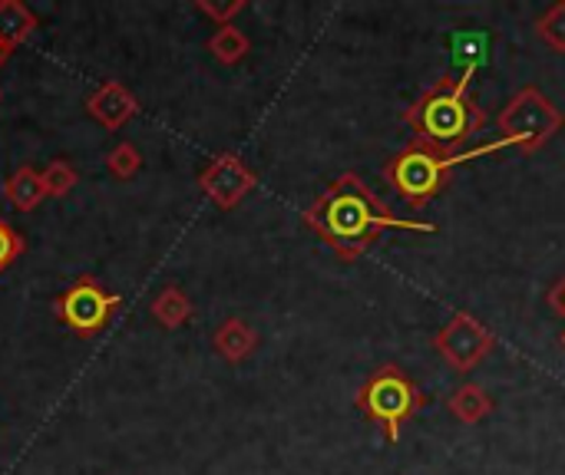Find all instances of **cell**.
Listing matches in <instances>:
<instances>
[{
  "mask_svg": "<svg viewBox=\"0 0 565 475\" xmlns=\"http://www.w3.org/2000/svg\"><path fill=\"white\" fill-rule=\"evenodd\" d=\"M404 122L417 132V142L460 152L487 126V109L473 99L470 76H440L404 109Z\"/></svg>",
  "mask_w": 565,
  "mask_h": 475,
  "instance_id": "2",
  "label": "cell"
},
{
  "mask_svg": "<svg viewBox=\"0 0 565 475\" xmlns=\"http://www.w3.org/2000/svg\"><path fill=\"white\" fill-rule=\"evenodd\" d=\"M209 53H212L222 66H235V63H242V60L252 53V40L245 36L242 26L228 23V26H218V30L209 36Z\"/></svg>",
  "mask_w": 565,
  "mask_h": 475,
  "instance_id": "15",
  "label": "cell"
},
{
  "mask_svg": "<svg viewBox=\"0 0 565 475\" xmlns=\"http://www.w3.org/2000/svg\"><path fill=\"white\" fill-rule=\"evenodd\" d=\"M550 307H553L559 317H565V274L550 288Z\"/></svg>",
  "mask_w": 565,
  "mask_h": 475,
  "instance_id": "21",
  "label": "cell"
},
{
  "mask_svg": "<svg viewBox=\"0 0 565 475\" xmlns=\"http://www.w3.org/2000/svg\"><path fill=\"white\" fill-rule=\"evenodd\" d=\"M122 307V298L106 291L93 274L76 278L63 294L53 298V314L76 337H96Z\"/></svg>",
  "mask_w": 565,
  "mask_h": 475,
  "instance_id": "6",
  "label": "cell"
},
{
  "mask_svg": "<svg viewBox=\"0 0 565 475\" xmlns=\"http://www.w3.org/2000/svg\"><path fill=\"white\" fill-rule=\"evenodd\" d=\"M447 410L454 420L477 427L493 413V397L480 387V384H460L450 397H447Z\"/></svg>",
  "mask_w": 565,
  "mask_h": 475,
  "instance_id": "11",
  "label": "cell"
},
{
  "mask_svg": "<svg viewBox=\"0 0 565 475\" xmlns=\"http://www.w3.org/2000/svg\"><path fill=\"white\" fill-rule=\"evenodd\" d=\"M0 96H3V93H0Z\"/></svg>",
  "mask_w": 565,
  "mask_h": 475,
  "instance_id": "24",
  "label": "cell"
},
{
  "mask_svg": "<svg viewBox=\"0 0 565 475\" xmlns=\"http://www.w3.org/2000/svg\"><path fill=\"white\" fill-rule=\"evenodd\" d=\"M40 175H43V188H46V195H50V198H66V195L76 188V182H79L76 169H73L66 159L50 162Z\"/></svg>",
  "mask_w": 565,
  "mask_h": 475,
  "instance_id": "17",
  "label": "cell"
},
{
  "mask_svg": "<svg viewBox=\"0 0 565 475\" xmlns=\"http://www.w3.org/2000/svg\"><path fill=\"white\" fill-rule=\"evenodd\" d=\"M10 53H13V50H10L7 43H0V66H7V60H10Z\"/></svg>",
  "mask_w": 565,
  "mask_h": 475,
  "instance_id": "22",
  "label": "cell"
},
{
  "mask_svg": "<svg viewBox=\"0 0 565 475\" xmlns=\"http://www.w3.org/2000/svg\"><path fill=\"white\" fill-rule=\"evenodd\" d=\"M36 30V13L20 0H0V43L17 50Z\"/></svg>",
  "mask_w": 565,
  "mask_h": 475,
  "instance_id": "14",
  "label": "cell"
},
{
  "mask_svg": "<svg viewBox=\"0 0 565 475\" xmlns=\"http://www.w3.org/2000/svg\"><path fill=\"white\" fill-rule=\"evenodd\" d=\"M503 149H510L507 139H497V142H487L477 149H460V152H444V149H434V145H424L414 139L384 165V179L411 208H424L430 198H437L447 188L450 172L457 165H463L470 159L497 155Z\"/></svg>",
  "mask_w": 565,
  "mask_h": 475,
  "instance_id": "3",
  "label": "cell"
},
{
  "mask_svg": "<svg viewBox=\"0 0 565 475\" xmlns=\"http://www.w3.org/2000/svg\"><path fill=\"white\" fill-rule=\"evenodd\" d=\"M536 36H540L553 53H565V0L550 3V7L536 17Z\"/></svg>",
  "mask_w": 565,
  "mask_h": 475,
  "instance_id": "16",
  "label": "cell"
},
{
  "mask_svg": "<svg viewBox=\"0 0 565 475\" xmlns=\"http://www.w3.org/2000/svg\"><path fill=\"white\" fill-rule=\"evenodd\" d=\"M503 139L533 155L540 149H546L559 132L565 129V112L540 89V86H523L513 93V99L500 109L497 116Z\"/></svg>",
  "mask_w": 565,
  "mask_h": 475,
  "instance_id": "5",
  "label": "cell"
},
{
  "mask_svg": "<svg viewBox=\"0 0 565 475\" xmlns=\"http://www.w3.org/2000/svg\"><path fill=\"white\" fill-rule=\"evenodd\" d=\"M23 248H26V245H23V238H20V235L3 222V218H0V274H3V271L20 258V255H23Z\"/></svg>",
  "mask_w": 565,
  "mask_h": 475,
  "instance_id": "20",
  "label": "cell"
},
{
  "mask_svg": "<svg viewBox=\"0 0 565 475\" xmlns=\"http://www.w3.org/2000/svg\"><path fill=\"white\" fill-rule=\"evenodd\" d=\"M86 112L109 132L122 129L136 112H139V102L136 96L119 83V79H106L103 86H96L86 99Z\"/></svg>",
  "mask_w": 565,
  "mask_h": 475,
  "instance_id": "9",
  "label": "cell"
},
{
  "mask_svg": "<svg viewBox=\"0 0 565 475\" xmlns=\"http://www.w3.org/2000/svg\"><path fill=\"white\" fill-rule=\"evenodd\" d=\"M497 347V334L480 321L473 317L470 311H460L454 314L437 334H434V350L444 357V364L454 370V374H470L477 370Z\"/></svg>",
  "mask_w": 565,
  "mask_h": 475,
  "instance_id": "7",
  "label": "cell"
},
{
  "mask_svg": "<svg viewBox=\"0 0 565 475\" xmlns=\"http://www.w3.org/2000/svg\"><path fill=\"white\" fill-rule=\"evenodd\" d=\"M3 198H7L17 212H33V208L46 198L43 175H40L33 165H20V169L3 182Z\"/></svg>",
  "mask_w": 565,
  "mask_h": 475,
  "instance_id": "12",
  "label": "cell"
},
{
  "mask_svg": "<svg viewBox=\"0 0 565 475\" xmlns=\"http://www.w3.org/2000/svg\"><path fill=\"white\" fill-rule=\"evenodd\" d=\"M212 347L225 364H245L258 350V331L242 317H225L212 334Z\"/></svg>",
  "mask_w": 565,
  "mask_h": 475,
  "instance_id": "10",
  "label": "cell"
},
{
  "mask_svg": "<svg viewBox=\"0 0 565 475\" xmlns=\"http://www.w3.org/2000/svg\"><path fill=\"white\" fill-rule=\"evenodd\" d=\"M149 311H152L156 324L166 327V331H179V327H185L192 321V301H189V294L179 284H166L156 294Z\"/></svg>",
  "mask_w": 565,
  "mask_h": 475,
  "instance_id": "13",
  "label": "cell"
},
{
  "mask_svg": "<svg viewBox=\"0 0 565 475\" xmlns=\"http://www.w3.org/2000/svg\"><path fill=\"white\" fill-rule=\"evenodd\" d=\"M559 344H563V347H565V331H563V337H559Z\"/></svg>",
  "mask_w": 565,
  "mask_h": 475,
  "instance_id": "23",
  "label": "cell"
},
{
  "mask_svg": "<svg viewBox=\"0 0 565 475\" xmlns=\"http://www.w3.org/2000/svg\"><path fill=\"white\" fill-rule=\"evenodd\" d=\"M301 222L348 265H354L384 231H437L434 222L401 218L358 172H341L301 215Z\"/></svg>",
  "mask_w": 565,
  "mask_h": 475,
  "instance_id": "1",
  "label": "cell"
},
{
  "mask_svg": "<svg viewBox=\"0 0 565 475\" xmlns=\"http://www.w3.org/2000/svg\"><path fill=\"white\" fill-rule=\"evenodd\" d=\"M258 185V175L235 155V152H218L202 172H199V188L205 192L209 202H215L222 212L238 208L248 192Z\"/></svg>",
  "mask_w": 565,
  "mask_h": 475,
  "instance_id": "8",
  "label": "cell"
},
{
  "mask_svg": "<svg viewBox=\"0 0 565 475\" xmlns=\"http://www.w3.org/2000/svg\"><path fill=\"white\" fill-rule=\"evenodd\" d=\"M354 403L384 433L387 443H397L404 427L414 423V417L427 407V397H424V390L417 387V380L404 367L381 364L358 387Z\"/></svg>",
  "mask_w": 565,
  "mask_h": 475,
  "instance_id": "4",
  "label": "cell"
},
{
  "mask_svg": "<svg viewBox=\"0 0 565 475\" xmlns=\"http://www.w3.org/2000/svg\"><path fill=\"white\" fill-rule=\"evenodd\" d=\"M248 3L245 0H228V3H215V0H195V10L205 13L215 26H228L235 23V17L245 10Z\"/></svg>",
  "mask_w": 565,
  "mask_h": 475,
  "instance_id": "19",
  "label": "cell"
},
{
  "mask_svg": "<svg viewBox=\"0 0 565 475\" xmlns=\"http://www.w3.org/2000/svg\"><path fill=\"white\" fill-rule=\"evenodd\" d=\"M106 169L113 172V179L119 182H129L139 169H142V155L132 142H119L116 149H109L106 155Z\"/></svg>",
  "mask_w": 565,
  "mask_h": 475,
  "instance_id": "18",
  "label": "cell"
}]
</instances>
